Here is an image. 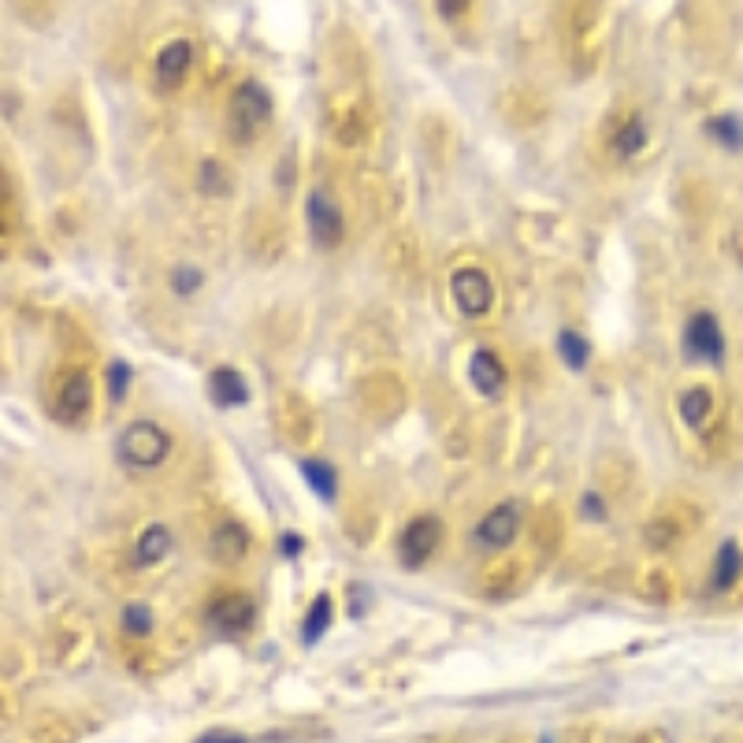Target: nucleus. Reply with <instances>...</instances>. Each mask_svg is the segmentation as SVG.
Returning <instances> with one entry per match:
<instances>
[{"mask_svg": "<svg viewBox=\"0 0 743 743\" xmlns=\"http://www.w3.org/2000/svg\"><path fill=\"white\" fill-rule=\"evenodd\" d=\"M168 550H171V532L164 524H153V528H145L138 547H134V565H157Z\"/></svg>", "mask_w": 743, "mask_h": 743, "instance_id": "obj_14", "label": "nucleus"}, {"mask_svg": "<svg viewBox=\"0 0 743 743\" xmlns=\"http://www.w3.org/2000/svg\"><path fill=\"white\" fill-rule=\"evenodd\" d=\"M253 621H257V606L249 595H223V599L212 602L209 610V625L220 636H242Z\"/></svg>", "mask_w": 743, "mask_h": 743, "instance_id": "obj_8", "label": "nucleus"}, {"mask_svg": "<svg viewBox=\"0 0 743 743\" xmlns=\"http://www.w3.org/2000/svg\"><path fill=\"white\" fill-rule=\"evenodd\" d=\"M517 528H521V506L517 502H502L495 506L480 524H476V547L483 550H502L517 539Z\"/></svg>", "mask_w": 743, "mask_h": 743, "instance_id": "obj_6", "label": "nucleus"}, {"mask_svg": "<svg viewBox=\"0 0 743 743\" xmlns=\"http://www.w3.org/2000/svg\"><path fill=\"white\" fill-rule=\"evenodd\" d=\"M327 625H331V595H316V602L305 613V625H301V639L305 643H316L324 636Z\"/></svg>", "mask_w": 743, "mask_h": 743, "instance_id": "obj_19", "label": "nucleus"}, {"mask_svg": "<svg viewBox=\"0 0 743 743\" xmlns=\"http://www.w3.org/2000/svg\"><path fill=\"white\" fill-rule=\"evenodd\" d=\"M197 287H201V272H197L194 264H179V268L171 272V290H175L179 298H190Z\"/></svg>", "mask_w": 743, "mask_h": 743, "instance_id": "obj_25", "label": "nucleus"}, {"mask_svg": "<svg viewBox=\"0 0 743 743\" xmlns=\"http://www.w3.org/2000/svg\"><path fill=\"white\" fill-rule=\"evenodd\" d=\"M197 743H249L246 736H238V732H223V729H212V732H205L201 740Z\"/></svg>", "mask_w": 743, "mask_h": 743, "instance_id": "obj_27", "label": "nucleus"}, {"mask_svg": "<svg viewBox=\"0 0 743 743\" xmlns=\"http://www.w3.org/2000/svg\"><path fill=\"white\" fill-rule=\"evenodd\" d=\"M435 8H439L443 19H457V15L469 8V0H435Z\"/></svg>", "mask_w": 743, "mask_h": 743, "instance_id": "obj_28", "label": "nucleus"}, {"mask_svg": "<svg viewBox=\"0 0 743 743\" xmlns=\"http://www.w3.org/2000/svg\"><path fill=\"white\" fill-rule=\"evenodd\" d=\"M743 569V558H740V547L736 543H725L717 550V561H714V573H710V591H725V587L736 584V576Z\"/></svg>", "mask_w": 743, "mask_h": 743, "instance_id": "obj_15", "label": "nucleus"}, {"mask_svg": "<svg viewBox=\"0 0 743 743\" xmlns=\"http://www.w3.org/2000/svg\"><path fill=\"white\" fill-rule=\"evenodd\" d=\"M301 472H305L309 487H313V491L324 498V502H331V498H335L339 476H335V469H331L327 461H320V457H305V461H301Z\"/></svg>", "mask_w": 743, "mask_h": 743, "instance_id": "obj_16", "label": "nucleus"}, {"mask_svg": "<svg viewBox=\"0 0 743 743\" xmlns=\"http://www.w3.org/2000/svg\"><path fill=\"white\" fill-rule=\"evenodd\" d=\"M706 134L725 149H743V119L740 116H714L706 119Z\"/></svg>", "mask_w": 743, "mask_h": 743, "instance_id": "obj_18", "label": "nucleus"}, {"mask_svg": "<svg viewBox=\"0 0 743 743\" xmlns=\"http://www.w3.org/2000/svg\"><path fill=\"white\" fill-rule=\"evenodd\" d=\"M450 290H454L457 309L465 316H472V320L487 313L491 301H495V287H491V279H487L480 268H461V272H454Z\"/></svg>", "mask_w": 743, "mask_h": 743, "instance_id": "obj_5", "label": "nucleus"}, {"mask_svg": "<svg viewBox=\"0 0 743 743\" xmlns=\"http://www.w3.org/2000/svg\"><path fill=\"white\" fill-rule=\"evenodd\" d=\"M680 417H684L688 428H699V424L710 417V391H706V387H695V391L684 394V398H680Z\"/></svg>", "mask_w": 743, "mask_h": 743, "instance_id": "obj_21", "label": "nucleus"}, {"mask_svg": "<svg viewBox=\"0 0 743 743\" xmlns=\"http://www.w3.org/2000/svg\"><path fill=\"white\" fill-rule=\"evenodd\" d=\"M197 186H201V194L223 197L227 190H231V179H227L223 164H216V160H205V164H201V171H197Z\"/></svg>", "mask_w": 743, "mask_h": 743, "instance_id": "obj_22", "label": "nucleus"}, {"mask_svg": "<svg viewBox=\"0 0 743 743\" xmlns=\"http://www.w3.org/2000/svg\"><path fill=\"white\" fill-rule=\"evenodd\" d=\"M249 550V532L238 521H223L216 532H212V554L220 561H238L246 558Z\"/></svg>", "mask_w": 743, "mask_h": 743, "instance_id": "obj_13", "label": "nucleus"}, {"mask_svg": "<svg viewBox=\"0 0 743 743\" xmlns=\"http://www.w3.org/2000/svg\"><path fill=\"white\" fill-rule=\"evenodd\" d=\"M725 335H721V324L714 320V313H695L684 327V353L691 361H703V365H721L725 361Z\"/></svg>", "mask_w": 743, "mask_h": 743, "instance_id": "obj_3", "label": "nucleus"}, {"mask_svg": "<svg viewBox=\"0 0 743 743\" xmlns=\"http://www.w3.org/2000/svg\"><path fill=\"white\" fill-rule=\"evenodd\" d=\"M86 409H90V379L82 376V372H75V376H67L64 387L56 391L53 413H56V420H64V424H79V420L86 417Z\"/></svg>", "mask_w": 743, "mask_h": 743, "instance_id": "obj_9", "label": "nucleus"}, {"mask_svg": "<svg viewBox=\"0 0 743 743\" xmlns=\"http://www.w3.org/2000/svg\"><path fill=\"white\" fill-rule=\"evenodd\" d=\"M558 353H561V361L573 368V372H580V368L587 365V357H591V350H587V339L580 335V331H561V335H558Z\"/></svg>", "mask_w": 743, "mask_h": 743, "instance_id": "obj_20", "label": "nucleus"}, {"mask_svg": "<svg viewBox=\"0 0 743 743\" xmlns=\"http://www.w3.org/2000/svg\"><path fill=\"white\" fill-rule=\"evenodd\" d=\"M171 454V435L153 420H134L119 431L116 439V457L127 469H157L164 465V457Z\"/></svg>", "mask_w": 743, "mask_h": 743, "instance_id": "obj_1", "label": "nucleus"}, {"mask_svg": "<svg viewBox=\"0 0 743 743\" xmlns=\"http://www.w3.org/2000/svg\"><path fill=\"white\" fill-rule=\"evenodd\" d=\"M131 376H134V372H131V365H127V361H112V365H108V372H105V379H108V398H112V402H123V394H127V383H131Z\"/></svg>", "mask_w": 743, "mask_h": 743, "instance_id": "obj_24", "label": "nucleus"}, {"mask_svg": "<svg viewBox=\"0 0 743 743\" xmlns=\"http://www.w3.org/2000/svg\"><path fill=\"white\" fill-rule=\"evenodd\" d=\"M643 142H647V127H643V119L639 116L625 119V123L613 131V149H617V157H636L639 149H643Z\"/></svg>", "mask_w": 743, "mask_h": 743, "instance_id": "obj_17", "label": "nucleus"}, {"mask_svg": "<svg viewBox=\"0 0 743 743\" xmlns=\"http://www.w3.org/2000/svg\"><path fill=\"white\" fill-rule=\"evenodd\" d=\"M123 628L134 632V636H149V632H153V610H149L145 602H131V606L123 610Z\"/></svg>", "mask_w": 743, "mask_h": 743, "instance_id": "obj_23", "label": "nucleus"}, {"mask_svg": "<svg viewBox=\"0 0 743 743\" xmlns=\"http://www.w3.org/2000/svg\"><path fill=\"white\" fill-rule=\"evenodd\" d=\"M439 521L435 517H417L402 528V539H398V554H402V565L409 569H420L424 561L431 558V550L439 547Z\"/></svg>", "mask_w": 743, "mask_h": 743, "instance_id": "obj_7", "label": "nucleus"}, {"mask_svg": "<svg viewBox=\"0 0 743 743\" xmlns=\"http://www.w3.org/2000/svg\"><path fill=\"white\" fill-rule=\"evenodd\" d=\"M580 513H584L587 521H606V506H602V498L595 495V491H587V495L580 498Z\"/></svg>", "mask_w": 743, "mask_h": 743, "instance_id": "obj_26", "label": "nucleus"}, {"mask_svg": "<svg viewBox=\"0 0 743 743\" xmlns=\"http://www.w3.org/2000/svg\"><path fill=\"white\" fill-rule=\"evenodd\" d=\"M212 387V398H216V405H227V409H238V405L249 402V387L246 379H242V372L231 365H220L216 372H212L209 379Z\"/></svg>", "mask_w": 743, "mask_h": 743, "instance_id": "obj_12", "label": "nucleus"}, {"mask_svg": "<svg viewBox=\"0 0 743 743\" xmlns=\"http://www.w3.org/2000/svg\"><path fill=\"white\" fill-rule=\"evenodd\" d=\"M305 216H309V235L320 249H335L346 235V223H342V212L335 209V201L324 194V190H313L309 201H305Z\"/></svg>", "mask_w": 743, "mask_h": 743, "instance_id": "obj_4", "label": "nucleus"}, {"mask_svg": "<svg viewBox=\"0 0 743 743\" xmlns=\"http://www.w3.org/2000/svg\"><path fill=\"white\" fill-rule=\"evenodd\" d=\"M469 379L472 387L483 394V398H495L498 391H502V383H506V368H502V361H498V353L491 350H476L469 357Z\"/></svg>", "mask_w": 743, "mask_h": 743, "instance_id": "obj_10", "label": "nucleus"}, {"mask_svg": "<svg viewBox=\"0 0 743 743\" xmlns=\"http://www.w3.org/2000/svg\"><path fill=\"white\" fill-rule=\"evenodd\" d=\"M190 64H194V45L183 38L168 41L164 49H160L157 56V75L164 86H179L183 82V75L190 71Z\"/></svg>", "mask_w": 743, "mask_h": 743, "instance_id": "obj_11", "label": "nucleus"}, {"mask_svg": "<svg viewBox=\"0 0 743 743\" xmlns=\"http://www.w3.org/2000/svg\"><path fill=\"white\" fill-rule=\"evenodd\" d=\"M539 743H550V740H539Z\"/></svg>", "mask_w": 743, "mask_h": 743, "instance_id": "obj_30", "label": "nucleus"}, {"mask_svg": "<svg viewBox=\"0 0 743 743\" xmlns=\"http://www.w3.org/2000/svg\"><path fill=\"white\" fill-rule=\"evenodd\" d=\"M301 547H305V543H301V535H294V532H287L283 539H279V550H283L287 558H298Z\"/></svg>", "mask_w": 743, "mask_h": 743, "instance_id": "obj_29", "label": "nucleus"}, {"mask_svg": "<svg viewBox=\"0 0 743 743\" xmlns=\"http://www.w3.org/2000/svg\"><path fill=\"white\" fill-rule=\"evenodd\" d=\"M272 119V93L264 90L261 82H242L231 93L227 105V131L235 142H249L257 138V131H264V123Z\"/></svg>", "mask_w": 743, "mask_h": 743, "instance_id": "obj_2", "label": "nucleus"}]
</instances>
